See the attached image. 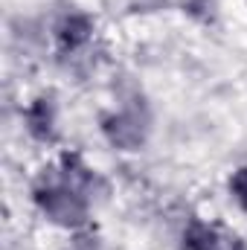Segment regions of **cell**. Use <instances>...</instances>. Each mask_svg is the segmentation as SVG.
<instances>
[{
  "label": "cell",
  "instance_id": "obj_1",
  "mask_svg": "<svg viewBox=\"0 0 247 250\" xmlns=\"http://www.w3.org/2000/svg\"><path fill=\"white\" fill-rule=\"evenodd\" d=\"M186 250H215V233L209 230V227H204V224H195V227H189V233H186Z\"/></svg>",
  "mask_w": 247,
  "mask_h": 250
},
{
  "label": "cell",
  "instance_id": "obj_2",
  "mask_svg": "<svg viewBox=\"0 0 247 250\" xmlns=\"http://www.w3.org/2000/svg\"><path fill=\"white\" fill-rule=\"evenodd\" d=\"M84 29H87V26H84V21H67L62 35H64V41H67V44H79V41H84V35H87Z\"/></svg>",
  "mask_w": 247,
  "mask_h": 250
},
{
  "label": "cell",
  "instance_id": "obj_3",
  "mask_svg": "<svg viewBox=\"0 0 247 250\" xmlns=\"http://www.w3.org/2000/svg\"><path fill=\"white\" fill-rule=\"evenodd\" d=\"M233 189H236V198L242 201L247 207V169H242L239 175H236V181H233Z\"/></svg>",
  "mask_w": 247,
  "mask_h": 250
}]
</instances>
